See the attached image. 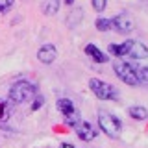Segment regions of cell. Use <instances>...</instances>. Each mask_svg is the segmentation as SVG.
<instances>
[{
    "label": "cell",
    "instance_id": "e0dca14e",
    "mask_svg": "<svg viewBox=\"0 0 148 148\" xmlns=\"http://www.w3.org/2000/svg\"><path fill=\"white\" fill-rule=\"evenodd\" d=\"M106 4H108V0H92V8H95L98 13H102L106 9Z\"/></svg>",
    "mask_w": 148,
    "mask_h": 148
},
{
    "label": "cell",
    "instance_id": "3957f363",
    "mask_svg": "<svg viewBox=\"0 0 148 148\" xmlns=\"http://www.w3.org/2000/svg\"><path fill=\"white\" fill-rule=\"evenodd\" d=\"M113 71L119 76V80L124 82L126 85H139V78H137V72H135L133 65L122 61V59H117L113 63Z\"/></svg>",
    "mask_w": 148,
    "mask_h": 148
},
{
    "label": "cell",
    "instance_id": "4fadbf2b",
    "mask_svg": "<svg viewBox=\"0 0 148 148\" xmlns=\"http://www.w3.org/2000/svg\"><path fill=\"white\" fill-rule=\"evenodd\" d=\"M128 113H130V117L135 119V120H145L148 117V111H146V108H143V106H133V108L128 109Z\"/></svg>",
    "mask_w": 148,
    "mask_h": 148
},
{
    "label": "cell",
    "instance_id": "7c38bea8",
    "mask_svg": "<svg viewBox=\"0 0 148 148\" xmlns=\"http://www.w3.org/2000/svg\"><path fill=\"white\" fill-rule=\"evenodd\" d=\"M58 11H59V0H45V4H43V13L45 15L52 17Z\"/></svg>",
    "mask_w": 148,
    "mask_h": 148
},
{
    "label": "cell",
    "instance_id": "5b68a950",
    "mask_svg": "<svg viewBox=\"0 0 148 148\" xmlns=\"http://www.w3.org/2000/svg\"><path fill=\"white\" fill-rule=\"evenodd\" d=\"M58 109H59V113L65 117L67 124H71V126H76L78 124V120H80V111H78V108L74 106L72 100L59 98L58 100Z\"/></svg>",
    "mask_w": 148,
    "mask_h": 148
},
{
    "label": "cell",
    "instance_id": "9a60e30c",
    "mask_svg": "<svg viewBox=\"0 0 148 148\" xmlns=\"http://www.w3.org/2000/svg\"><path fill=\"white\" fill-rule=\"evenodd\" d=\"M139 83H148V67H135Z\"/></svg>",
    "mask_w": 148,
    "mask_h": 148
},
{
    "label": "cell",
    "instance_id": "8992f818",
    "mask_svg": "<svg viewBox=\"0 0 148 148\" xmlns=\"http://www.w3.org/2000/svg\"><path fill=\"white\" fill-rule=\"evenodd\" d=\"M111 24H113V28L119 34H130L133 30V26H135V22L132 21V17L122 13V15H117L115 18H111Z\"/></svg>",
    "mask_w": 148,
    "mask_h": 148
},
{
    "label": "cell",
    "instance_id": "6da1fadb",
    "mask_svg": "<svg viewBox=\"0 0 148 148\" xmlns=\"http://www.w3.org/2000/svg\"><path fill=\"white\" fill-rule=\"evenodd\" d=\"M35 85L30 82H17L15 85L9 89V100L13 104H22V102H28L30 98L35 96Z\"/></svg>",
    "mask_w": 148,
    "mask_h": 148
},
{
    "label": "cell",
    "instance_id": "ffe728a7",
    "mask_svg": "<svg viewBox=\"0 0 148 148\" xmlns=\"http://www.w3.org/2000/svg\"><path fill=\"white\" fill-rule=\"evenodd\" d=\"M61 148H74V146H72V145H69V143H63Z\"/></svg>",
    "mask_w": 148,
    "mask_h": 148
},
{
    "label": "cell",
    "instance_id": "d6986e66",
    "mask_svg": "<svg viewBox=\"0 0 148 148\" xmlns=\"http://www.w3.org/2000/svg\"><path fill=\"white\" fill-rule=\"evenodd\" d=\"M43 96H37V98H35V102H34V106H32V109H39L41 108V106H43Z\"/></svg>",
    "mask_w": 148,
    "mask_h": 148
},
{
    "label": "cell",
    "instance_id": "8fae6325",
    "mask_svg": "<svg viewBox=\"0 0 148 148\" xmlns=\"http://www.w3.org/2000/svg\"><path fill=\"white\" fill-rule=\"evenodd\" d=\"M128 50H130V41L122 45H109V52L117 58H122V56H128Z\"/></svg>",
    "mask_w": 148,
    "mask_h": 148
},
{
    "label": "cell",
    "instance_id": "ac0fdd59",
    "mask_svg": "<svg viewBox=\"0 0 148 148\" xmlns=\"http://www.w3.org/2000/svg\"><path fill=\"white\" fill-rule=\"evenodd\" d=\"M11 6H13V0H0V13L8 11Z\"/></svg>",
    "mask_w": 148,
    "mask_h": 148
},
{
    "label": "cell",
    "instance_id": "44dd1931",
    "mask_svg": "<svg viewBox=\"0 0 148 148\" xmlns=\"http://www.w3.org/2000/svg\"><path fill=\"white\" fill-rule=\"evenodd\" d=\"M65 2H67V4H72V2H74V0H65Z\"/></svg>",
    "mask_w": 148,
    "mask_h": 148
},
{
    "label": "cell",
    "instance_id": "5bb4252c",
    "mask_svg": "<svg viewBox=\"0 0 148 148\" xmlns=\"http://www.w3.org/2000/svg\"><path fill=\"white\" fill-rule=\"evenodd\" d=\"M95 26H96V30H100V32H108L111 30V18H104V17H100V18H96V22H95Z\"/></svg>",
    "mask_w": 148,
    "mask_h": 148
},
{
    "label": "cell",
    "instance_id": "2e32d148",
    "mask_svg": "<svg viewBox=\"0 0 148 148\" xmlns=\"http://www.w3.org/2000/svg\"><path fill=\"white\" fill-rule=\"evenodd\" d=\"M8 115H9V111H8V104L4 102L2 98H0V120H6L8 119Z\"/></svg>",
    "mask_w": 148,
    "mask_h": 148
},
{
    "label": "cell",
    "instance_id": "ba28073f",
    "mask_svg": "<svg viewBox=\"0 0 148 148\" xmlns=\"http://www.w3.org/2000/svg\"><path fill=\"white\" fill-rule=\"evenodd\" d=\"M56 58H58V50H56L54 45H43L39 48V52H37V59H39L41 63H45V65L54 63Z\"/></svg>",
    "mask_w": 148,
    "mask_h": 148
},
{
    "label": "cell",
    "instance_id": "52a82bcc",
    "mask_svg": "<svg viewBox=\"0 0 148 148\" xmlns=\"http://www.w3.org/2000/svg\"><path fill=\"white\" fill-rule=\"evenodd\" d=\"M76 133H78V137L82 139V141H92V139L96 137V130L92 128V124H89L87 120H78V124L76 126Z\"/></svg>",
    "mask_w": 148,
    "mask_h": 148
},
{
    "label": "cell",
    "instance_id": "7a4b0ae2",
    "mask_svg": "<svg viewBox=\"0 0 148 148\" xmlns=\"http://www.w3.org/2000/svg\"><path fill=\"white\" fill-rule=\"evenodd\" d=\"M98 124H100V130H102V132H104L108 137L117 139V137L120 135L122 124H120V120L115 117V115L108 113V111H100V113H98Z\"/></svg>",
    "mask_w": 148,
    "mask_h": 148
},
{
    "label": "cell",
    "instance_id": "277c9868",
    "mask_svg": "<svg viewBox=\"0 0 148 148\" xmlns=\"http://www.w3.org/2000/svg\"><path fill=\"white\" fill-rule=\"evenodd\" d=\"M89 87H91L92 95H95L96 98H100V100H115L119 96L117 95V89H115L113 85H109V83L98 80V78L89 80Z\"/></svg>",
    "mask_w": 148,
    "mask_h": 148
},
{
    "label": "cell",
    "instance_id": "9c48e42d",
    "mask_svg": "<svg viewBox=\"0 0 148 148\" xmlns=\"http://www.w3.org/2000/svg\"><path fill=\"white\" fill-rule=\"evenodd\" d=\"M128 56H132L133 59H146V58H148V48H146V45L139 43V41H130Z\"/></svg>",
    "mask_w": 148,
    "mask_h": 148
},
{
    "label": "cell",
    "instance_id": "30bf717a",
    "mask_svg": "<svg viewBox=\"0 0 148 148\" xmlns=\"http://www.w3.org/2000/svg\"><path fill=\"white\" fill-rule=\"evenodd\" d=\"M85 54L89 56L92 61H96V63H106V61H108V56L102 52L100 48H96L95 45H87L85 46Z\"/></svg>",
    "mask_w": 148,
    "mask_h": 148
}]
</instances>
